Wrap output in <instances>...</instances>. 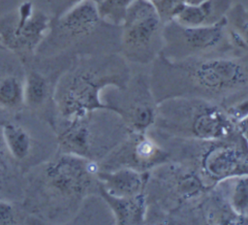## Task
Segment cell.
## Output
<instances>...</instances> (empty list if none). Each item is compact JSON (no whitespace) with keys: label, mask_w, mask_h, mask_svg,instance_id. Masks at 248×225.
I'll list each match as a JSON object with an SVG mask.
<instances>
[{"label":"cell","mask_w":248,"mask_h":225,"mask_svg":"<svg viewBox=\"0 0 248 225\" xmlns=\"http://www.w3.org/2000/svg\"><path fill=\"white\" fill-rule=\"evenodd\" d=\"M148 74L157 104L173 97H192L226 110L248 97V54L183 61L159 55Z\"/></svg>","instance_id":"cell-1"},{"label":"cell","mask_w":248,"mask_h":225,"mask_svg":"<svg viewBox=\"0 0 248 225\" xmlns=\"http://www.w3.org/2000/svg\"><path fill=\"white\" fill-rule=\"evenodd\" d=\"M148 133L165 148L170 160L192 168L207 187L248 175V141L239 130L215 140L176 138L152 129Z\"/></svg>","instance_id":"cell-2"},{"label":"cell","mask_w":248,"mask_h":225,"mask_svg":"<svg viewBox=\"0 0 248 225\" xmlns=\"http://www.w3.org/2000/svg\"><path fill=\"white\" fill-rule=\"evenodd\" d=\"M132 75L130 64L120 53L81 56L70 75L61 98V112L68 118L106 109L101 92L108 86L123 87Z\"/></svg>","instance_id":"cell-3"},{"label":"cell","mask_w":248,"mask_h":225,"mask_svg":"<svg viewBox=\"0 0 248 225\" xmlns=\"http://www.w3.org/2000/svg\"><path fill=\"white\" fill-rule=\"evenodd\" d=\"M150 129L171 137L194 140L224 139L238 130L223 107L192 97H173L158 103L155 121Z\"/></svg>","instance_id":"cell-4"},{"label":"cell","mask_w":248,"mask_h":225,"mask_svg":"<svg viewBox=\"0 0 248 225\" xmlns=\"http://www.w3.org/2000/svg\"><path fill=\"white\" fill-rule=\"evenodd\" d=\"M209 188L190 167L168 161L149 172L145 185V224H164L166 218Z\"/></svg>","instance_id":"cell-5"},{"label":"cell","mask_w":248,"mask_h":225,"mask_svg":"<svg viewBox=\"0 0 248 225\" xmlns=\"http://www.w3.org/2000/svg\"><path fill=\"white\" fill-rule=\"evenodd\" d=\"M54 32L66 45L74 44L81 56L120 53L121 26L101 18L96 5L83 0L58 16Z\"/></svg>","instance_id":"cell-6"},{"label":"cell","mask_w":248,"mask_h":225,"mask_svg":"<svg viewBox=\"0 0 248 225\" xmlns=\"http://www.w3.org/2000/svg\"><path fill=\"white\" fill-rule=\"evenodd\" d=\"M163 39L160 55L170 61L241 55L230 42L226 18L214 25L199 27L170 19L164 24Z\"/></svg>","instance_id":"cell-7"},{"label":"cell","mask_w":248,"mask_h":225,"mask_svg":"<svg viewBox=\"0 0 248 225\" xmlns=\"http://www.w3.org/2000/svg\"><path fill=\"white\" fill-rule=\"evenodd\" d=\"M164 24L150 2L135 0L120 25V54L129 64L150 66L163 49Z\"/></svg>","instance_id":"cell-8"},{"label":"cell","mask_w":248,"mask_h":225,"mask_svg":"<svg viewBox=\"0 0 248 225\" xmlns=\"http://www.w3.org/2000/svg\"><path fill=\"white\" fill-rule=\"evenodd\" d=\"M101 100L106 109L120 116L129 131L147 132L154 124L158 104L148 73L132 72L125 86L103 89Z\"/></svg>","instance_id":"cell-9"},{"label":"cell","mask_w":248,"mask_h":225,"mask_svg":"<svg viewBox=\"0 0 248 225\" xmlns=\"http://www.w3.org/2000/svg\"><path fill=\"white\" fill-rule=\"evenodd\" d=\"M168 161V152L148 132L130 131L98 164L100 171L131 169L144 173Z\"/></svg>","instance_id":"cell-10"},{"label":"cell","mask_w":248,"mask_h":225,"mask_svg":"<svg viewBox=\"0 0 248 225\" xmlns=\"http://www.w3.org/2000/svg\"><path fill=\"white\" fill-rule=\"evenodd\" d=\"M49 28L48 16L26 2L0 19V41L6 48L30 52L37 48Z\"/></svg>","instance_id":"cell-11"},{"label":"cell","mask_w":248,"mask_h":225,"mask_svg":"<svg viewBox=\"0 0 248 225\" xmlns=\"http://www.w3.org/2000/svg\"><path fill=\"white\" fill-rule=\"evenodd\" d=\"M149 172H137L131 169L100 171L97 173L100 185L115 197H130L144 193Z\"/></svg>","instance_id":"cell-12"},{"label":"cell","mask_w":248,"mask_h":225,"mask_svg":"<svg viewBox=\"0 0 248 225\" xmlns=\"http://www.w3.org/2000/svg\"><path fill=\"white\" fill-rule=\"evenodd\" d=\"M232 5V0H204L195 5L185 4L172 19L186 26H210L225 18Z\"/></svg>","instance_id":"cell-13"},{"label":"cell","mask_w":248,"mask_h":225,"mask_svg":"<svg viewBox=\"0 0 248 225\" xmlns=\"http://www.w3.org/2000/svg\"><path fill=\"white\" fill-rule=\"evenodd\" d=\"M99 195L105 200L110 209L115 224L117 225H140L145 224L146 199L141 193L130 197H115L108 194L99 183Z\"/></svg>","instance_id":"cell-14"},{"label":"cell","mask_w":248,"mask_h":225,"mask_svg":"<svg viewBox=\"0 0 248 225\" xmlns=\"http://www.w3.org/2000/svg\"><path fill=\"white\" fill-rule=\"evenodd\" d=\"M225 18L231 44L239 54H248V8L241 3L232 5Z\"/></svg>","instance_id":"cell-15"},{"label":"cell","mask_w":248,"mask_h":225,"mask_svg":"<svg viewBox=\"0 0 248 225\" xmlns=\"http://www.w3.org/2000/svg\"><path fill=\"white\" fill-rule=\"evenodd\" d=\"M232 210L248 224V175L219 182Z\"/></svg>","instance_id":"cell-16"},{"label":"cell","mask_w":248,"mask_h":225,"mask_svg":"<svg viewBox=\"0 0 248 225\" xmlns=\"http://www.w3.org/2000/svg\"><path fill=\"white\" fill-rule=\"evenodd\" d=\"M3 134L8 148L15 158L23 159L28 155L31 148V141L22 127L8 123L3 128Z\"/></svg>","instance_id":"cell-17"},{"label":"cell","mask_w":248,"mask_h":225,"mask_svg":"<svg viewBox=\"0 0 248 225\" xmlns=\"http://www.w3.org/2000/svg\"><path fill=\"white\" fill-rule=\"evenodd\" d=\"M24 101V84L17 77L9 75L0 80V105L16 108Z\"/></svg>","instance_id":"cell-18"},{"label":"cell","mask_w":248,"mask_h":225,"mask_svg":"<svg viewBox=\"0 0 248 225\" xmlns=\"http://www.w3.org/2000/svg\"><path fill=\"white\" fill-rule=\"evenodd\" d=\"M47 96V82L40 73L31 71L24 84V101L27 105L38 107L42 105Z\"/></svg>","instance_id":"cell-19"},{"label":"cell","mask_w":248,"mask_h":225,"mask_svg":"<svg viewBox=\"0 0 248 225\" xmlns=\"http://www.w3.org/2000/svg\"><path fill=\"white\" fill-rule=\"evenodd\" d=\"M135 0H103L96 5L99 16L105 21L120 26L128 8Z\"/></svg>","instance_id":"cell-20"},{"label":"cell","mask_w":248,"mask_h":225,"mask_svg":"<svg viewBox=\"0 0 248 225\" xmlns=\"http://www.w3.org/2000/svg\"><path fill=\"white\" fill-rule=\"evenodd\" d=\"M157 10L164 22L173 18L183 5H195L204 0H147Z\"/></svg>","instance_id":"cell-21"},{"label":"cell","mask_w":248,"mask_h":225,"mask_svg":"<svg viewBox=\"0 0 248 225\" xmlns=\"http://www.w3.org/2000/svg\"><path fill=\"white\" fill-rule=\"evenodd\" d=\"M14 223V211L10 205L0 202V224Z\"/></svg>","instance_id":"cell-22"},{"label":"cell","mask_w":248,"mask_h":225,"mask_svg":"<svg viewBox=\"0 0 248 225\" xmlns=\"http://www.w3.org/2000/svg\"><path fill=\"white\" fill-rule=\"evenodd\" d=\"M237 129L244 136V138L248 141V115L242 118L240 121L236 123Z\"/></svg>","instance_id":"cell-23"},{"label":"cell","mask_w":248,"mask_h":225,"mask_svg":"<svg viewBox=\"0 0 248 225\" xmlns=\"http://www.w3.org/2000/svg\"><path fill=\"white\" fill-rule=\"evenodd\" d=\"M91 1H92L95 5H98V4H99V3H101L103 0H91Z\"/></svg>","instance_id":"cell-24"},{"label":"cell","mask_w":248,"mask_h":225,"mask_svg":"<svg viewBox=\"0 0 248 225\" xmlns=\"http://www.w3.org/2000/svg\"><path fill=\"white\" fill-rule=\"evenodd\" d=\"M0 49H6V48L3 46V44L1 43V41H0Z\"/></svg>","instance_id":"cell-25"}]
</instances>
